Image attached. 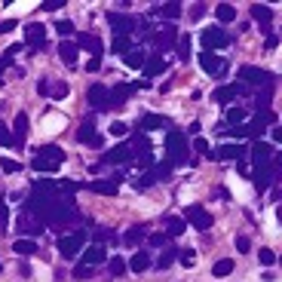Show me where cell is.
<instances>
[{
  "label": "cell",
  "instance_id": "6da1fadb",
  "mask_svg": "<svg viewBox=\"0 0 282 282\" xmlns=\"http://www.w3.org/2000/svg\"><path fill=\"white\" fill-rule=\"evenodd\" d=\"M62 163H65V150L59 144H43V147H37L34 157H31L34 172H59Z\"/></svg>",
  "mask_w": 282,
  "mask_h": 282
},
{
  "label": "cell",
  "instance_id": "7a4b0ae2",
  "mask_svg": "<svg viewBox=\"0 0 282 282\" xmlns=\"http://www.w3.org/2000/svg\"><path fill=\"white\" fill-rule=\"evenodd\" d=\"M184 160H187V135L178 129H169L166 132V163L175 169Z\"/></svg>",
  "mask_w": 282,
  "mask_h": 282
},
{
  "label": "cell",
  "instance_id": "3957f363",
  "mask_svg": "<svg viewBox=\"0 0 282 282\" xmlns=\"http://www.w3.org/2000/svg\"><path fill=\"white\" fill-rule=\"evenodd\" d=\"M83 246H86V230H74V233H62L59 236V255L62 258H77Z\"/></svg>",
  "mask_w": 282,
  "mask_h": 282
},
{
  "label": "cell",
  "instance_id": "277c9868",
  "mask_svg": "<svg viewBox=\"0 0 282 282\" xmlns=\"http://www.w3.org/2000/svg\"><path fill=\"white\" fill-rule=\"evenodd\" d=\"M200 40H203L206 52H215V49H224V46H230V34L224 31V28H206V31L200 34Z\"/></svg>",
  "mask_w": 282,
  "mask_h": 282
},
{
  "label": "cell",
  "instance_id": "5b68a950",
  "mask_svg": "<svg viewBox=\"0 0 282 282\" xmlns=\"http://www.w3.org/2000/svg\"><path fill=\"white\" fill-rule=\"evenodd\" d=\"M107 22H110V28H114L117 37H132V31L138 28V19L126 16V12H107Z\"/></svg>",
  "mask_w": 282,
  "mask_h": 282
},
{
  "label": "cell",
  "instance_id": "8992f818",
  "mask_svg": "<svg viewBox=\"0 0 282 282\" xmlns=\"http://www.w3.org/2000/svg\"><path fill=\"white\" fill-rule=\"evenodd\" d=\"M236 77L246 80V83H243L246 89H248V86H264V83H273V74H267V70H261V68H255V65H243Z\"/></svg>",
  "mask_w": 282,
  "mask_h": 282
},
{
  "label": "cell",
  "instance_id": "52a82bcc",
  "mask_svg": "<svg viewBox=\"0 0 282 282\" xmlns=\"http://www.w3.org/2000/svg\"><path fill=\"white\" fill-rule=\"evenodd\" d=\"M184 221L190 224V227H196V230H209V227H212V215L206 212V206H200V203L187 206V212H184Z\"/></svg>",
  "mask_w": 282,
  "mask_h": 282
},
{
  "label": "cell",
  "instance_id": "ba28073f",
  "mask_svg": "<svg viewBox=\"0 0 282 282\" xmlns=\"http://www.w3.org/2000/svg\"><path fill=\"white\" fill-rule=\"evenodd\" d=\"M147 80H138V83H117L114 89H110V107H123L126 98H129L135 89H144Z\"/></svg>",
  "mask_w": 282,
  "mask_h": 282
},
{
  "label": "cell",
  "instance_id": "9c48e42d",
  "mask_svg": "<svg viewBox=\"0 0 282 282\" xmlns=\"http://www.w3.org/2000/svg\"><path fill=\"white\" fill-rule=\"evenodd\" d=\"M86 102L92 105V110H107L110 107V89L105 83H92L89 92H86Z\"/></svg>",
  "mask_w": 282,
  "mask_h": 282
},
{
  "label": "cell",
  "instance_id": "30bf717a",
  "mask_svg": "<svg viewBox=\"0 0 282 282\" xmlns=\"http://www.w3.org/2000/svg\"><path fill=\"white\" fill-rule=\"evenodd\" d=\"M153 43H157L160 49H169V46H175L178 43V28L172 25V22H166V25H160V28H153Z\"/></svg>",
  "mask_w": 282,
  "mask_h": 282
},
{
  "label": "cell",
  "instance_id": "8fae6325",
  "mask_svg": "<svg viewBox=\"0 0 282 282\" xmlns=\"http://www.w3.org/2000/svg\"><path fill=\"white\" fill-rule=\"evenodd\" d=\"M248 153H251V163H255V169H261V166H270V160L276 157V147L267 144V141H255Z\"/></svg>",
  "mask_w": 282,
  "mask_h": 282
},
{
  "label": "cell",
  "instance_id": "7c38bea8",
  "mask_svg": "<svg viewBox=\"0 0 282 282\" xmlns=\"http://www.w3.org/2000/svg\"><path fill=\"white\" fill-rule=\"evenodd\" d=\"M212 160H246L248 157V147L246 144H221L218 150L209 153Z\"/></svg>",
  "mask_w": 282,
  "mask_h": 282
},
{
  "label": "cell",
  "instance_id": "4fadbf2b",
  "mask_svg": "<svg viewBox=\"0 0 282 282\" xmlns=\"http://www.w3.org/2000/svg\"><path fill=\"white\" fill-rule=\"evenodd\" d=\"M77 141L80 144H92V147H102V135H95V120H83L80 129H77Z\"/></svg>",
  "mask_w": 282,
  "mask_h": 282
},
{
  "label": "cell",
  "instance_id": "5bb4252c",
  "mask_svg": "<svg viewBox=\"0 0 282 282\" xmlns=\"http://www.w3.org/2000/svg\"><path fill=\"white\" fill-rule=\"evenodd\" d=\"M132 157H135V153H132V144H117L114 150H107L105 157H102V163H105V166H114V163H129Z\"/></svg>",
  "mask_w": 282,
  "mask_h": 282
},
{
  "label": "cell",
  "instance_id": "9a60e30c",
  "mask_svg": "<svg viewBox=\"0 0 282 282\" xmlns=\"http://www.w3.org/2000/svg\"><path fill=\"white\" fill-rule=\"evenodd\" d=\"M25 43L31 46V49L43 46L46 43V28L40 25V22H31V25H28V31H25Z\"/></svg>",
  "mask_w": 282,
  "mask_h": 282
},
{
  "label": "cell",
  "instance_id": "2e32d148",
  "mask_svg": "<svg viewBox=\"0 0 282 282\" xmlns=\"http://www.w3.org/2000/svg\"><path fill=\"white\" fill-rule=\"evenodd\" d=\"M248 89L243 86V83H227V86H218L215 89V102H221V105H227V102H233L236 95H246Z\"/></svg>",
  "mask_w": 282,
  "mask_h": 282
},
{
  "label": "cell",
  "instance_id": "e0dca14e",
  "mask_svg": "<svg viewBox=\"0 0 282 282\" xmlns=\"http://www.w3.org/2000/svg\"><path fill=\"white\" fill-rule=\"evenodd\" d=\"M200 68L206 70V74H224V68H227V65H224L221 55H215V52H203V55H200Z\"/></svg>",
  "mask_w": 282,
  "mask_h": 282
},
{
  "label": "cell",
  "instance_id": "ac0fdd59",
  "mask_svg": "<svg viewBox=\"0 0 282 282\" xmlns=\"http://www.w3.org/2000/svg\"><path fill=\"white\" fill-rule=\"evenodd\" d=\"M89 49L92 52V59H102V52H105V43H102V40H98L95 34H80L77 37V49Z\"/></svg>",
  "mask_w": 282,
  "mask_h": 282
},
{
  "label": "cell",
  "instance_id": "d6986e66",
  "mask_svg": "<svg viewBox=\"0 0 282 282\" xmlns=\"http://www.w3.org/2000/svg\"><path fill=\"white\" fill-rule=\"evenodd\" d=\"M107 261V248L105 246H89L86 251H83V261L80 264H89V267H98Z\"/></svg>",
  "mask_w": 282,
  "mask_h": 282
},
{
  "label": "cell",
  "instance_id": "ffe728a7",
  "mask_svg": "<svg viewBox=\"0 0 282 282\" xmlns=\"http://www.w3.org/2000/svg\"><path fill=\"white\" fill-rule=\"evenodd\" d=\"M138 129H141V132H157V129H169V120H166V117H160V114H147V117H141Z\"/></svg>",
  "mask_w": 282,
  "mask_h": 282
},
{
  "label": "cell",
  "instance_id": "44dd1931",
  "mask_svg": "<svg viewBox=\"0 0 282 282\" xmlns=\"http://www.w3.org/2000/svg\"><path fill=\"white\" fill-rule=\"evenodd\" d=\"M181 12H184V9H181V3H175V0H172V3H157V6H153V16L169 19V22L181 19Z\"/></svg>",
  "mask_w": 282,
  "mask_h": 282
},
{
  "label": "cell",
  "instance_id": "7402d4cb",
  "mask_svg": "<svg viewBox=\"0 0 282 282\" xmlns=\"http://www.w3.org/2000/svg\"><path fill=\"white\" fill-rule=\"evenodd\" d=\"M25 138H28V114H25V110H19V114H16V132H12V141H16V147L25 144Z\"/></svg>",
  "mask_w": 282,
  "mask_h": 282
},
{
  "label": "cell",
  "instance_id": "603a6c76",
  "mask_svg": "<svg viewBox=\"0 0 282 282\" xmlns=\"http://www.w3.org/2000/svg\"><path fill=\"white\" fill-rule=\"evenodd\" d=\"M92 193H102V196H114L117 190H120V184L114 178H107V181H92V184H86Z\"/></svg>",
  "mask_w": 282,
  "mask_h": 282
},
{
  "label": "cell",
  "instance_id": "cb8c5ba5",
  "mask_svg": "<svg viewBox=\"0 0 282 282\" xmlns=\"http://www.w3.org/2000/svg\"><path fill=\"white\" fill-rule=\"evenodd\" d=\"M147 267H150V255H147V251H135L132 261L126 264V270H132V273H144Z\"/></svg>",
  "mask_w": 282,
  "mask_h": 282
},
{
  "label": "cell",
  "instance_id": "d4e9b609",
  "mask_svg": "<svg viewBox=\"0 0 282 282\" xmlns=\"http://www.w3.org/2000/svg\"><path fill=\"white\" fill-rule=\"evenodd\" d=\"M12 251H16V255H22V258H31V255H37V243L34 239H16V243H12Z\"/></svg>",
  "mask_w": 282,
  "mask_h": 282
},
{
  "label": "cell",
  "instance_id": "484cf974",
  "mask_svg": "<svg viewBox=\"0 0 282 282\" xmlns=\"http://www.w3.org/2000/svg\"><path fill=\"white\" fill-rule=\"evenodd\" d=\"M141 70H144L147 77L163 74V70H166V59H163V55H150V59H144V68H141Z\"/></svg>",
  "mask_w": 282,
  "mask_h": 282
},
{
  "label": "cell",
  "instance_id": "4316f807",
  "mask_svg": "<svg viewBox=\"0 0 282 282\" xmlns=\"http://www.w3.org/2000/svg\"><path fill=\"white\" fill-rule=\"evenodd\" d=\"M59 59H62L68 68H74V65H77V43H65V40H62V46H59Z\"/></svg>",
  "mask_w": 282,
  "mask_h": 282
},
{
  "label": "cell",
  "instance_id": "83f0119b",
  "mask_svg": "<svg viewBox=\"0 0 282 282\" xmlns=\"http://www.w3.org/2000/svg\"><path fill=\"white\" fill-rule=\"evenodd\" d=\"M144 59H147V55L144 52H141V49H129V52H126L123 55V62H126V68H132V70H138V68H144Z\"/></svg>",
  "mask_w": 282,
  "mask_h": 282
},
{
  "label": "cell",
  "instance_id": "f1b7e54d",
  "mask_svg": "<svg viewBox=\"0 0 282 282\" xmlns=\"http://www.w3.org/2000/svg\"><path fill=\"white\" fill-rule=\"evenodd\" d=\"M215 16H218L221 25H230V22H236V6H230V3H218V6H215Z\"/></svg>",
  "mask_w": 282,
  "mask_h": 282
},
{
  "label": "cell",
  "instance_id": "f546056e",
  "mask_svg": "<svg viewBox=\"0 0 282 282\" xmlns=\"http://www.w3.org/2000/svg\"><path fill=\"white\" fill-rule=\"evenodd\" d=\"M251 19H255V22H261V25H270V19H273V9H270V6H264V3H255V6H251Z\"/></svg>",
  "mask_w": 282,
  "mask_h": 282
},
{
  "label": "cell",
  "instance_id": "4dcf8cb0",
  "mask_svg": "<svg viewBox=\"0 0 282 282\" xmlns=\"http://www.w3.org/2000/svg\"><path fill=\"white\" fill-rule=\"evenodd\" d=\"M144 236H147V227H129V230L123 233V243L126 246H138Z\"/></svg>",
  "mask_w": 282,
  "mask_h": 282
},
{
  "label": "cell",
  "instance_id": "1f68e13d",
  "mask_svg": "<svg viewBox=\"0 0 282 282\" xmlns=\"http://www.w3.org/2000/svg\"><path fill=\"white\" fill-rule=\"evenodd\" d=\"M187 230V221L184 218H169L166 221V236H181Z\"/></svg>",
  "mask_w": 282,
  "mask_h": 282
},
{
  "label": "cell",
  "instance_id": "d6a6232c",
  "mask_svg": "<svg viewBox=\"0 0 282 282\" xmlns=\"http://www.w3.org/2000/svg\"><path fill=\"white\" fill-rule=\"evenodd\" d=\"M230 273H233V261L230 258H221V261H215V267H212V276H215V279L230 276Z\"/></svg>",
  "mask_w": 282,
  "mask_h": 282
},
{
  "label": "cell",
  "instance_id": "836d02e7",
  "mask_svg": "<svg viewBox=\"0 0 282 282\" xmlns=\"http://www.w3.org/2000/svg\"><path fill=\"white\" fill-rule=\"evenodd\" d=\"M178 62H187L190 59V34H178Z\"/></svg>",
  "mask_w": 282,
  "mask_h": 282
},
{
  "label": "cell",
  "instance_id": "e575fe53",
  "mask_svg": "<svg viewBox=\"0 0 282 282\" xmlns=\"http://www.w3.org/2000/svg\"><path fill=\"white\" fill-rule=\"evenodd\" d=\"M132 184H135V190H147V187L157 184V175H153V172H144V175L132 178Z\"/></svg>",
  "mask_w": 282,
  "mask_h": 282
},
{
  "label": "cell",
  "instance_id": "d590c367",
  "mask_svg": "<svg viewBox=\"0 0 282 282\" xmlns=\"http://www.w3.org/2000/svg\"><path fill=\"white\" fill-rule=\"evenodd\" d=\"M132 49V37H114V43H110V52H117V55H126Z\"/></svg>",
  "mask_w": 282,
  "mask_h": 282
},
{
  "label": "cell",
  "instance_id": "8d00e7d4",
  "mask_svg": "<svg viewBox=\"0 0 282 282\" xmlns=\"http://www.w3.org/2000/svg\"><path fill=\"white\" fill-rule=\"evenodd\" d=\"M0 172H6V175H16V172H22V163H19V160H9V157H3V160H0Z\"/></svg>",
  "mask_w": 282,
  "mask_h": 282
},
{
  "label": "cell",
  "instance_id": "74e56055",
  "mask_svg": "<svg viewBox=\"0 0 282 282\" xmlns=\"http://www.w3.org/2000/svg\"><path fill=\"white\" fill-rule=\"evenodd\" d=\"M181 264H184V267H193L196 264V251L193 248H178V255H175Z\"/></svg>",
  "mask_w": 282,
  "mask_h": 282
},
{
  "label": "cell",
  "instance_id": "f35d334b",
  "mask_svg": "<svg viewBox=\"0 0 282 282\" xmlns=\"http://www.w3.org/2000/svg\"><path fill=\"white\" fill-rule=\"evenodd\" d=\"M92 236H95V246H98V243H117V233H114V230H105V227H98Z\"/></svg>",
  "mask_w": 282,
  "mask_h": 282
},
{
  "label": "cell",
  "instance_id": "ab89813d",
  "mask_svg": "<svg viewBox=\"0 0 282 282\" xmlns=\"http://www.w3.org/2000/svg\"><path fill=\"white\" fill-rule=\"evenodd\" d=\"M0 147H16V141H12V132L6 123H0Z\"/></svg>",
  "mask_w": 282,
  "mask_h": 282
},
{
  "label": "cell",
  "instance_id": "60d3db41",
  "mask_svg": "<svg viewBox=\"0 0 282 282\" xmlns=\"http://www.w3.org/2000/svg\"><path fill=\"white\" fill-rule=\"evenodd\" d=\"M55 31H59V37H62V40H65V37H74V22L62 19L59 25H55Z\"/></svg>",
  "mask_w": 282,
  "mask_h": 282
},
{
  "label": "cell",
  "instance_id": "b9f144b4",
  "mask_svg": "<svg viewBox=\"0 0 282 282\" xmlns=\"http://www.w3.org/2000/svg\"><path fill=\"white\" fill-rule=\"evenodd\" d=\"M175 255H178V248H169V251H163V255H160V261H157V267H160V270H166V267H172Z\"/></svg>",
  "mask_w": 282,
  "mask_h": 282
},
{
  "label": "cell",
  "instance_id": "7bdbcfd3",
  "mask_svg": "<svg viewBox=\"0 0 282 282\" xmlns=\"http://www.w3.org/2000/svg\"><path fill=\"white\" fill-rule=\"evenodd\" d=\"M95 273V267H89V264H77L74 267V273H70V276H74V279H89Z\"/></svg>",
  "mask_w": 282,
  "mask_h": 282
},
{
  "label": "cell",
  "instance_id": "ee69618b",
  "mask_svg": "<svg viewBox=\"0 0 282 282\" xmlns=\"http://www.w3.org/2000/svg\"><path fill=\"white\" fill-rule=\"evenodd\" d=\"M243 120H246V110H243V107H230V110H227V123L243 126Z\"/></svg>",
  "mask_w": 282,
  "mask_h": 282
},
{
  "label": "cell",
  "instance_id": "f6af8a7d",
  "mask_svg": "<svg viewBox=\"0 0 282 282\" xmlns=\"http://www.w3.org/2000/svg\"><path fill=\"white\" fill-rule=\"evenodd\" d=\"M107 267H110V276H123L126 273V261L123 258H110Z\"/></svg>",
  "mask_w": 282,
  "mask_h": 282
},
{
  "label": "cell",
  "instance_id": "bcb514c9",
  "mask_svg": "<svg viewBox=\"0 0 282 282\" xmlns=\"http://www.w3.org/2000/svg\"><path fill=\"white\" fill-rule=\"evenodd\" d=\"M107 132H110V135H114V138H120V135H126V132H129V126H126L123 120H114V123H110V126H107Z\"/></svg>",
  "mask_w": 282,
  "mask_h": 282
},
{
  "label": "cell",
  "instance_id": "7dc6e473",
  "mask_svg": "<svg viewBox=\"0 0 282 282\" xmlns=\"http://www.w3.org/2000/svg\"><path fill=\"white\" fill-rule=\"evenodd\" d=\"M6 227H9V206L0 200V233H6Z\"/></svg>",
  "mask_w": 282,
  "mask_h": 282
},
{
  "label": "cell",
  "instance_id": "c3c4849f",
  "mask_svg": "<svg viewBox=\"0 0 282 282\" xmlns=\"http://www.w3.org/2000/svg\"><path fill=\"white\" fill-rule=\"evenodd\" d=\"M68 92H70V86H68V83H55V86L49 83V95H52V98H65Z\"/></svg>",
  "mask_w": 282,
  "mask_h": 282
},
{
  "label": "cell",
  "instance_id": "681fc988",
  "mask_svg": "<svg viewBox=\"0 0 282 282\" xmlns=\"http://www.w3.org/2000/svg\"><path fill=\"white\" fill-rule=\"evenodd\" d=\"M193 150L203 153V157H209V141H206L203 135H196V138H193Z\"/></svg>",
  "mask_w": 282,
  "mask_h": 282
},
{
  "label": "cell",
  "instance_id": "f907efd6",
  "mask_svg": "<svg viewBox=\"0 0 282 282\" xmlns=\"http://www.w3.org/2000/svg\"><path fill=\"white\" fill-rule=\"evenodd\" d=\"M40 6H43L46 12H59V9H62V6H68V3H65V0H43Z\"/></svg>",
  "mask_w": 282,
  "mask_h": 282
},
{
  "label": "cell",
  "instance_id": "816d5d0a",
  "mask_svg": "<svg viewBox=\"0 0 282 282\" xmlns=\"http://www.w3.org/2000/svg\"><path fill=\"white\" fill-rule=\"evenodd\" d=\"M261 264H264V267H273V264H276V251L261 248Z\"/></svg>",
  "mask_w": 282,
  "mask_h": 282
},
{
  "label": "cell",
  "instance_id": "f5cc1de1",
  "mask_svg": "<svg viewBox=\"0 0 282 282\" xmlns=\"http://www.w3.org/2000/svg\"><path fill=\"white\" fill-rule=\"evenodd\" d=\"M166 239H169L166 233H150V236H147V243H150L153 248H160V246H166Z\"/></svg>",
  "mask_w": 282,
  "mask_h": 282
},
{
  "label": "cell",
  "instance_id": "db71d44e",
  "mask_svg": "<svg viewBox=\"0 0 282 282\" xmlns=\"http://www.w3.org/2000/svg\"><path fill=\"white\" fill-rule=\"evenodd\" d=\"M16 19H6V22H0V34H9V31H16Z\"/></svg>",
  "mask_w": 282,
  "mask_h": 282
},
{
  "label": "cell",
  "instance_id": "11a10c76",
  "mask_svg": "<svg viewBox=\"0 0 282 282\" xmlns=\"http://www.w3.org/2000/svg\"><path fill=\"white\" fill-rule=\"evenodd\" d=\"M251 243H248V236H236V251H248Z\"/></svg>",
  "mask_w": 282,
  "mask_h": 282
},
{
  "label": "cell",
  "instance_id": "9f6ffc18",
  "mask_svg": "<svg viewBox=\"0 0 282 282\" xmlns=\"http://www.w3.org/2000/svg\"><path fill=\"white\" fill-rule=\"evenodd\" d=\"M12 62H16V59H9V55H3V59H0V77H3V70H6ZM0 83H3V80H0Z\"/></svg>",
  "mask_w": 282,
  "mask_h": 282
},
{
  "label": "cell",
  "instance_id": "6f0895ef",
  "mask_svg": "<svg viewBox=\"0 0 282 282\" xmlns=\"http://www.w3.org/2000/svg\"><path fill=\"white\" fill-rule=\"evenodd\" d=\"M190 16H193V19H203V16H206V3H196Z\"/></svg>",
  "mask_w": 282,
  "mask_h": 282
},
{
  "label": "cell",
  "instance_id": "680465c9",
  "mask_svg": "<svg viewBox=\"0 0 282 282\" xmlns=\"http://www.w3.org/2000/svg\"><path fill=\"white\" fill-rule=\"evenodd\" d=\"M37 92H40V95H49V80H40V83H37Z\"/></svg>",
  "mask_w": 282,
  "mask_h": 282
},
{
  "label": "cell",
  "instance_id": "91938a15",
  "mask_svg": "<svg viewBox=\"0 0 282 282\" xmlns=\"http://www.w3.org/2000/svg\"><path fill=\"white\" fill-rule=\"evenodd\" d=\"M19 52H22V43H12V46L6 49V55H9V59H16V55H19Z\"/></svg>",
  "mask_w": 282,
  "mask_h": 282
},
{
  "label": "cell",
  "instance_id": "94428289",
  "mask_svg": "<svg viewBox=\"0 0 282 282\" xmlns=\"http://www.w3.org/2000/svg\"><path fill=\"white\" fill-rule=\"evenodd\" d=\"M270 135H273V141H276V144L282 141V129H279V126H270Z\"/></svg>",
  "mask_w": 282,
  "mask_h": 282
},
{
  "label": "cell",
  "instance_id": "6125c7cd",
  "mask_svg": "<svg viewBox=\"0 0 282 282\" xmlns=\"http://www.w3.org/2000/svg\"><path fill=\"white\" fill-rule=\"evenodd\" d=\"M102 68V59H89V65H86V70H98Z\"/></svg>",
  "mask_w": 282,
  "mask_h": 282
},
{
  "label": "cell",
  "instance_id": "be15d7a7",
  "mask_svg": "<svg viewBox=\"0 0 282 282\" xmlns=\"http://www.w3.org/2000/svg\"><path fill=\"white\" fill-rule=\"evenodd\" d=\"M276 43H279V37H276V34H267V46H270V49H273Z\"/></svg>",
  "mask_w": 282,
  "mask_h": 282
},
{
  "label": "cell",
  "instance_id": "e7e4bbea",
  "mask_svg": "<svg viewBox=\"0 0 282 282\" xmlns=\"http://www.w3.org/2000/svg\"><path fill=\"white\" fill-rule=\"evenodd\" d=\"M0 270H3V264H0Z\"/></svg>",
  "mask_w": 282,
  "mask_h": 282
}]
</instances>
